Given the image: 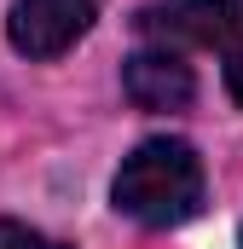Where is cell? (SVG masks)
Segmentation results:
<instances>
[{
    "label": "cell",
    "instance_id": "cell-5",
    "mask_svg": "<svg viewBox=\"0 0 243 249\" xmlns=\"http://www.w3.org/2000/svg\"><path fill=\"white\" fill-rule=\"evenodd\" d=\"M0 249H64V244L35 232V226H23V220H0Z\"/></svg>",
    "mask_w": 243,
    "mask_h": 249
},
{
    "label": "cell",
    "instance_id": "cell-2",
    "mask_svg": "<svg viewBox=\"0 0 243 249\" xmlns=\"http://www.w3.org/2000/svg\"><path fill=\"white\" fill-rule=\"evenodd\" d=\"M133 29L151 47H232L243 41V0H156L139 6Z\"/></svg>",
    "mask_w": 243,
    "mask_h": 249
},
{
    "label": "cell",
    "instance_id": "cell-1",
    "mask_svg": "<svg viewBox=\"0 0 243 249\" xmlns=\"http://www.w3.org/2000/svg\"><path fill=\"white\" fill-rule=\"evenodd\" d=\"M110 197L127 220H139L151 232L185 226L203 209V157L185 139H168V133L145 139V145H133V157H122Z\"/></svg>",
    "mask_w": 243,
    "mask_h": 249
},
{
    "label": "cell",
    "instance_id": "cell-3",
    "mask_svg": "<svg viewBox=\"0 0 243 249\" xmlns=\"http://www.w3.org/2000/svg\"><path fill=\"white\" fill-rule=\"evenodd\" d=\"M99 18V0H12L6 41L23 58H64Z\"/></svg>",
    "mask_w": 243,
    "mask_h": 249
},
{
    "label": "cell",
    "instance_id": "cell-6",
    "mask_svg": "<svg viewBox=\"0 0 243 249\" xmlns=\"http://www.w3.org/2000/svg\"><path fill=\"white\" fill-rule=\"evenodd\" d=\"M226 93L243 105V41H232V47H226Z\"/></svg>",
    "mask_w": 243,
    "mask_h": 249
},
{
    "label": "cell",
    "instance_id": "cell-4",
    "mask_svg": "<svg viewBox=\"0 0 243 249\" xmlns=\"http://www.w3.org/2000/svg\"><path fill=\"white\" fill-rule=\"evenodd\" d=\"M122 93L139 105V110H185L197 99V75L180 53L168 47H145L122 64Z\"/></svg>",
    "mask_w": 243,
    "mask_h": 249
}]
</instances>
